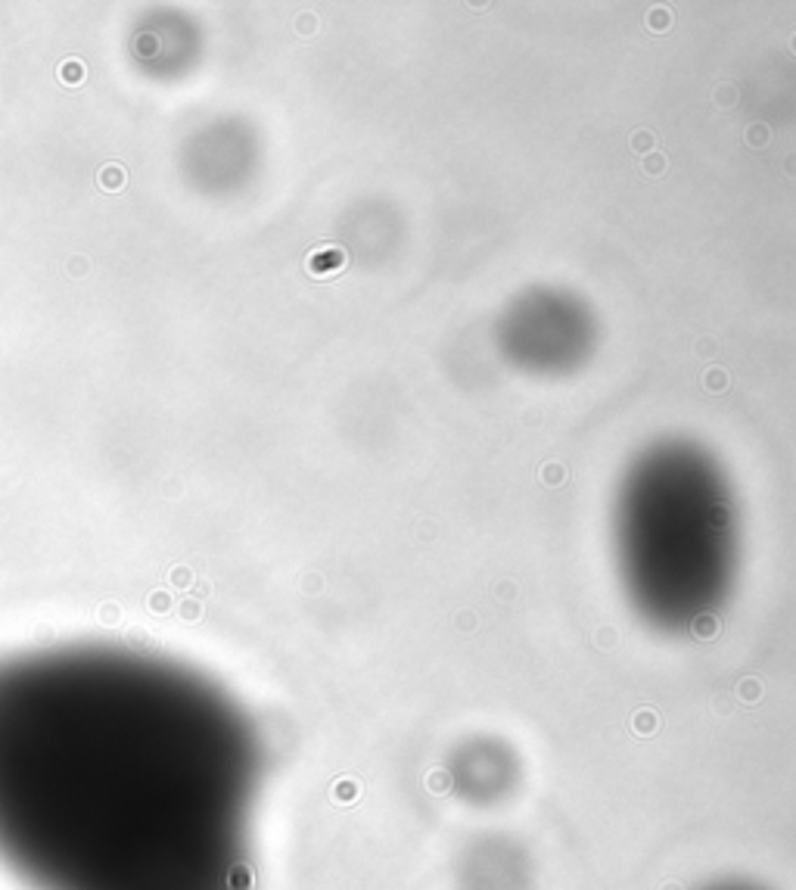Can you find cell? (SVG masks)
<instances>
[{
	"label": "cell",
	"instance_id": "1",
	"mask_svg": "<svg viewBox=\"0 0 796 890\" xmlns=\"http://www.w3.org/2000/svg\"><path fill=\"white\" fill-rule=\"evenodd\" d=\"M59 75H63L65 85H75V81L85 78V65L78 63V59H69V63H63V72H59Z\"/></svg>",
	"mask_w": 796,
	"mask_h": 890
},
{
	"label": "cell",
	"instance_id": "2",
	"mask_svg": "<svg viewBox=\"0 0 796 890\" xmlns=\"http://www.w3.org/2000/svg\"><path fill=\"white\" fill-rule=\"evenodd\" d=\"M118 178H122V175H118V171H116V169H112V171H109V175H106V181H109V187H116V184H118Z\"/></svg>",
	"mask_w": 796,
	"mask_h": 890
}]
</instances>
